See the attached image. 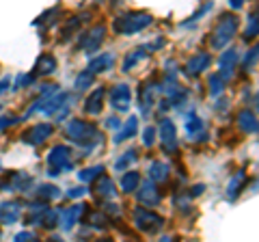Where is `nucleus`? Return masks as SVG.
<instances>
[{"instance_id": "obj_1", "label": "nucleus", "mask_w": 259, "mask_h": 242, "mask_svg": "<svg viewBox=\"0 0 259 242\" xmlns=\"http://www.w3.org/2000/svg\"><path fill=\"white\" fill-rule=\"evenodd\" d=\"M65 136H67L71 143H76L80 149H84L82 156L93 154V151L100 149L102 143H104V136L95 128V124L84 121V119H71L67 124V128H65Z\"/></svg>"}, {"instance_id": "obj_2", "label": "nucleus", "mask_w": 259, "mask_h": 242, "mask_svg": "<svg viewBox=\"0 0 259 242\" xmlns=\"http://www.w3.org/2000/svg\"><path fill=\"white\" fill-rule=\"evenodd\" d=\"M238 26H240L238 15L223 13L221 18H218V22L214 24L212 35H209V48H212V50H225V48L233 42V37H236Z\"/></svg>"}, {"instance_id": "obj_3", "label": "nucleus", "mask_w": 259, "mask_h": 242, "mask_svg": "<svg viewBox=\"0 0 259 242\" xmlns=\"http://www.w3.org/2000/svg\"><path fill=\"white\" fill-rule=\"evenodd\" d=\"M153 24V15L149 11H127L121 13L112 22V28H115L117 35H136L145 30L147 26Z\"/></svg>"}, {"instance_id": "obj_4", "label": "nucleus", "mask_w": 259, "mask_h": 242, "mask_svg": "<svg viewBox=\"0 0 259 242\" xmlns=\"http://www.w3.org/2000/svg\"><path fill=\"white\" fill-rule=\"evenodd\" d=\"M74 151H71L67 145H54L50 149V154H48V175H61V173H67L74 169Z\"/></svg>"}, {"instance_id": "obj_5", "label": "nucleus", "mask_w": 259, "mask_h": 242, "mask_svg": "<svg viewBox=\"0 0 259 242\" xmlns=\"http://www.w3.org/2000/svg\"><path fill=\"white\" fill-rule=\"evenodd\" d=\"M132 221H134V227L141 233H147V236H153V233H158L164 227V219L153 212L151 208H145V206L132 210Z\"/></svg>"}, {"instance_id": "obj_6", "label": "nucleus", "mask_w": 259, "mask_h": 242, "mask_svg": "<svg viewBox=\"0 0 259 242\" xmlns=\"http://www.w3.org/2000/svg\"><path fill=\"white\" fill-rule=\"evenodd\" d=\"M160 143H162V151L168 156H175L177 149H180V139H177V128L168 117H164L160 121Z\"/></svg>"}, {"instance_id": "obj_7", "label": "nucleus", "mask_w": 259, "mask_h": 242, "mask_svg": "<svg viewBox=\"0 0 259 242\" xmlns=\"http://www.w3.org/2000/svg\"><path fill=\"white\" fill-rule=\"evenodd\" d=\"M108 100H110L108 104L117 112H127L130 106H132V89H130V85H125V83H119L110 89Z\"/></svg>"}, {"instance_id": "obj_8", "label": "nucleus", "mask_w": 259, "mask_h": 242, "mask_svg": "<svg viewBox=\"0 0 259 242\" xmlns=\"http://www.w3.org/2000/svg\"><path fill=\"white\" fill-rule=\"evenodd\" d=\"M238 52L236 50H223L221 56H218V69L216 74L221 76V80L225 85H229L233 76H236V67H238Z\"/></svg>"}, {"instance_id": "obj_9", "label": "nucleus", "mask_w": 259, "mask_h": 242, "mask_svg": "<svg viewBox=\"0 0 259 242\" xmlns=\"http://www.w3.org/2000/svg\"><path fill=\"white\" fill-rule=\"evenodd\" d=\"M104 39H106V26L104 24H97V26H93L91 30H87V33H82V37H80V50L91 54L95 50H100V46L104 44Z\"/></svg>"}, {"instance_id": "obj_10", "label": "nucleus", "mask_w": 259, "mask_h": 242, "mask_svg": "<svg viewBox=\"0 0 259 242\" xmlns=\"http://www.w3.org/2000/svg\"><path fill=\"white\" fill-rule=\"evenodd\" d=\"M134 192H136V197H139V204L145 206V208H156V206H160V201H162L160 188H158V184L153 180L141 182L139 188H136Z\"/></svg>"}, {"instance_id": "obj_11", "label": "nucleus", "mask_w": 259, "mask_h": 242, "mask_svg": "<svg viewBox=\"0 0 259 242\" xmlns=\"http://www.w3.org/2000/svg\"><path fill=\"white\" fill-rule=\"evenodd\" d=\"M52 132H54L52 124H35V126H30L28 130L22 132V141L26 145H30V147H39V145H44L48 139H50Z\"/></svg>"}, {"instance_id": "obj_12", "label": "nucleus", "mask_w": 259, "mask_h": 242, "mask_svg": "<svg viewBox=\"0 0 259 242\" xmlns=\"http://www.w3.org/2000/svg\"><path fill=\"white\" fill-rule=\"evenodd\" d=\"M212 65V54L209 52H197V54H192L188 61H186V65H184V71H186V76H199V74H203V71Z\"/></svg>"}, {"instance_id": "obj_13", "label": "nucleus", "mask_w": 259, "mask_h": 242, "mask_svg": "<svg viewBox=\"0 0 259 242\" xmlns=\"http://www.w3.org/2000/svg\"><path fill=\"white\" fill-rule=\"evenodd\" d=\"M84 210H87V204H76V206H71L67 210H63V212H61V221H59L63 231H71V229H74L76 223L82 219Z\"/></svg>"}, {"instance_id": "obj_14", "label": "nucleus", "mask_w": 259, "mask_h": 242, "mask_svg": "<svg viewBox=\"0 0 259 242\" xmlns=\"http://www.w3.org/2000/svg\"><path fill=\"white\" fill-rule=\"evenodd\" d=\"M32 177L28 173H22V171H15V173H9L0 182V190H26L30 186Z\"/></svg>"}, {"instance_id": "obj_15", "label": "nucleus", "mask_w": 259, "mask_h": 242, "mask_svg": "<svg viewBox=\"0 0 259 242\" xmlns=\"http://www.w3.org/2000/svg\"><path fill=\"white\" fill-rule=\"evenodd\" d=\"M104 98H106V89H104V87H95V91L89 93V98L84 102V112L89 117H97L102 112Z\"/></svg>"}, {"instance_id": "obj_16", "label": "nucleus", "mask_w": 259, "mask_h": 242, "mask_svg": "<svg viewBox=\"0 0 259 242\" xmlns=\"http://www.w3.org/2000/svg\"><path fill=\"white\" fill-rule=\"evenodd\" d=\"M20 216H22V204L20 201H3V204H0V223L3 225L18 223Z\"/></svg>"}, {"instance_id": "obj_17", "label": "nucleus", "mask_w": 259, "mask_h": 242, "mask_svg": "<svg viewBox=\"0 0 259 242\" xmlns=\"http://www.w3.org/2000/svg\"><path fill=\"white\" fill-rule=\"evenodd\" d=\"M93 195L97 199H115V184H112V180L108 175H100L93 180Z\"/></svg>"}, {"instance_id": "obj_18", "label": "nucleus", "mask_w": 259, "mask_h": 242, "mask_svg": "<svg viewBox=\"0 0 259 242\" xmlns=\"http://www.w3.org/2000/svg\"><path fill=\"white\" fill-rule=\"evenodd\" d=\"M238 126L244 134H259V119H257L255 112L248 110V108L238 112Z\"/></svg>"}, {"instance_id": "obj_19", "label": "nucleus", "mask_w": 259, "mask_h": 242, "mask_svg": "<svg viewBox=\"0 0 259 242\" xmlns=\"http://www.w3.org/2000/svg\"><path fill=\"white\" fill-rule=\"evenodd\" d=\"M246 184H248V175H246V171H238V173L229 180V184H227V190H225L227 199H229V201L238 199V197H240V192L246 188Z\"/></svg>"}, {"instance_id": "obj_20", "label": "nucleus", "mask_w": 259, "mask_h": 242, "mask_svg": "<svg viewBox=\"0 0 259 242\" xmlns=\"http://www.w3.org/2000/svg\"><path fill=\"white\" fill-rule=\"evenodd\" d=\"M205 126H203V119H201L197 112H188L184 119V132L188 134V139H199V134H203Z\"/></svg>"}, {"instance_id": "obj_21", "label": "nucleus", "mask_w": 259, "mask_h": 242, "mask_svg": "<svg viewBox=\"0 0 259 242\" xmlns=\"http://www.w3.org/2000/svg\"><path fill=\"white\" fill-rule=\"evenodd\" d=\"M46 201H32V204L26 208V216H24V221H26V225H41L44 221V214H46Z\"/></svg>"}, {"instance_id": "obj_22", "label": "nucleus", "mask_w": 259, "mask_h": 242, "mask_svg": "<svg viewBox=\"0 0 259 242\" xmlns=\"http://www.w3.org/2000/svg\"><path fill=\"white\" fill-rule=\"evenodd\" d=\"M112 65H115V56L112 54H108V52H104V54H97L95 59L89 63V71H91V74H102V71H108Z\"/></svg>"}, {"instance_id": "obj_23", "label": "nucleus", "mask_w": 259, "mask_h": 242, "mask_svg": "<svg viewBox=\"0 0 259 242\" xmlns=\"http://www.w3.org/2000/svg\"><path fill=\"white\" fill-rule=\"evenodd\" d=\"M84 223L89 225V227H93V229H106L108 225H110V219L106 214L102 212V210H84Z\"/></svg>"}, {"instance_id": "obj_24", "label": "nucleus", "mask_w": 259, "mask_h": 242, "mask_svg": "<svg viewBox=\"0 0 259 242\" xmlns=\"http://www.w3.org/2000/svg\"><path fill=\"white\" fill-rule=\"evenodd\" d=\"M136 130H139V117H130L125 124L117 130V134H115V139H112V143L119 145V143H123V141H127V139H132V136L136 134Z\"/></svg>"}, {"instance_id": "obj_25", "label": "nucleus", "mask_w": 259, "mask_h": 242, "mask_svg": "<svg viewBox=\"0 0 259 242\" xmlns=\"http://www.w3.org/2000/svg\"><path fill=\"white\" fill-rule=\"evenodd\" d=\"M158 89H160V87L153 85V83H143V87H141V110L145 112V115H147V112L151 110Z\"/></svg>"}, {"instance_id": "obj_26", "label": "nucleus", "mask_w": 259, "mask_h": 242, "mask_svg": "<svg viewBox=\"0 0 259 242\" xmlns=\"http://www.w3.org/2000/svg\"><path fill=\"white\" fill-rule=\"evenodd\" d=\"M168 171H171V167L164 160H153L149 165V180H153L156 184H164L168 180Z\"/></svg>"}, {"instance_id": "obj_27", "label": "nucleus", "mask_w": 259, "mask_h": 242, "mask_svg": "<svg viewBox=\"0 0 259 242\" xmlns=\"http://www.w3.org/2000/svg\"><path fill=\"white\" fill-rule=\"evenodd\" d=\"M56 71V59L52 54H41L35 63V76H50Z\"/></svg>"}, {"instance_id": "obj_28", "label": "nucleus", "mask_w": 259, "mask_h": 242, "mask_svg": "<svg viewBox=\"0 0 259 242\" xmlns=\"http://www.w3.org/2000/svg\"><path fill=\"white\" fill-rule=\"evenodd\" d=\"M147 56V48H134V50H130V54H125V59H123V65H121V69L123 71H130V69H134L139 63Z\"/></svg>"}, {"instance_id": "obj_29", "label": "nucleus", "mask_w": 259, "mask_h": 242, "mask_svg": "<svg viewBox=\"0 0 259 242\" xmlns=\"http://www.w3.org/2000/svg\"><path fill=\"white\" fill-rule=\"evenodd\" d=\"M84 18H87V15H80V18H78V15H74V18H69L67 22H65V26H63V30H61V33H63V35H61V42H67L69 37H74L78 30H80V26H82Z\"/></svg>"}, {"instance_id": "obj_30", "label": "nucleus", "mask_w": 259, "mask_h": 242, "mask_svg": "<svg viewBox=\"0 0 259 242\" xmlns=\"http://www.w3.org/2000/svg\"><path fill=\"white\" fill-rule=\"evenodd\" d=\"M139 184H141V173L139 171H127L121 175V190L123 192H134L136 188H139Z\"/></svg>"}, {"instance_id": "obj_31", "label": "nucleus", "mask_w": 259, "mask_h": 242, "mask_svg": "<svg viewBox=\"0 0 259 242\" xmlns=\"http://www.w3.org/2000/svg\"><path fill=\"white\" fill-rule=\"evenodd\" d=\"M259 37V7L248 15V24H246V30H244V39L250 42V39Z\"/></svg>"}, {"instance_id": "obj_32", "label": "nucleus", "mask_w": 259, "mask_h": 242, "mask_svg": "<svg viewBox=\"0 0 259 242\" xmlns=\"http://www.w3.org/2000/svg\"><path fill=\"white\" fill-rule=\"evenodd\" d=\"M136 160H139V151L136 149H130V151H125L123 156H121L117 163H115V171H127L130 167H132Z\"/></svg>"}, {"instance_id": "obj_33", "label": "nucleus", "mask_w": 259, "mask_h": 242, "mask_svg": "<svg viewBox=\"0 0 259 242\" xmlns=\"http://www.w3.org/2000/svg\"><path fill=\"white\" fill-rule=\"evenodd\" d=\"M93 83H95V74H91L89 69H84V71H80V74L76 76L74 89H76V91H87V89L91 87Z\"/></svg>"}, {"instance_id": "obj_34", "label": "nucleus", "mask_w": 259, "mask_h": 242, "mask_svg": "<svg viewBox=\"0 0 259 242\" xmlns=\"http://www.w3.org/2000/svg\"><path fill=\"white\" fill-rule=\"evenodd\" d=\"M37 195H39V199H44V201H54V199L61 197V190L56 188L54 184H41V186L37 188Z\"/></svg>"}, {"instance_id": "obj_35", "label": "nucleus", "mask_w": 259, "mask_h": 242, "mask_svg": "<svg viewBox=\"0 0 259 242\" xmlns=\"http://www.w3.org/2000/svg\"><path fill=\"white\" fill-rule=\"evenodd\" d=\"M59 221H61V210H52V208H48V210H46V214H44L41 227H46V229H54L56 225H59Z\"/></svg>"}, {"instance_id": "obj_36", "label": "nucleus", "mask_w": 259, "mask_h": 242, "mask_svg": "<svg viewBox=\"0 0 259 242\" xmlns=\"http://www.w3.org/2000/svg\"><path fill=\"white\" fill-rule=\"evenodd\" d=\"M104 173V167L102 165H97V167H89V169H84V171H78V180L80 182H93L95 177H100Z\"/></svg>"}, {"instance_id": "obj_37", "label": "nucleus", "mask_w": 259, "mask_h": 242, "mask_svg": "<svg viewBox=\"0 0 259 242\" xmlns=\"http://www.w3.org/2000/svg\"><path fill=\"white\" fill-rule=\"evenodd\" d=\"M257 61H259V44L253 46V48H250V50L246 52V56L242 59V67L248 71V69H253V67L257 65Z\"/></svg>"}, {"instance_id": "obj_38", "label": "nucleus", "mask_w": 259, "mask_h": 242, "mask_svg": "<svg viewBox=\"0 0 259 242\" xmlns=\"http://www.w3.org/2000/svg\"><path fill=\"white\" fill-rule=\"evenodd\" d=\"M207 85H209V95H212V98H216V95H221L223 91H225V83L221 80V76L218 74H212L209 76V80H207Z\"/></svg>"}, {"instance_id": "obj_39", "label": "nucleus", "mask_w": 259, "mask_h": 242, "mask_svg": "<svg viewBox=\"0 0 259 242\" xmlns=\"http://www.w3.org/2000/svg\"><path fill=\"white\" fill-rule=\"evenodd\" d=\"M212 7H214V3H205L203 7H201V9L199 11H194V15H192V18H188V20H184L182 24H184V26H190V24H194V22H197V20H201V18H205V13H209V11H212Z\"/></svg>"}, {"instance_id": "obj_40", "label": "nucleus", "mask_w": 259, "mask_h": 242, "mask_svg": "<svg viewBox=\"0 0 259 242\" xmlns=\"http://www.w3.org/2000/svg\"><path fill=\"white\" fill-rule=\"evenodd\" d=\"M56 13H61L59 7H52V9H48L46 13H41V18L35 20V26H39V24H52L56 20Z\"/></svg>"}, {"instance_id": "obj_41", "label": "nucleus", "mask_w": 259, "mask_h": 242, "mask_svg": "<svg viewBox=\"0 0 259 242\" xmlns=\"http://www.w3.org/2000/svg\"><path fill=\"white\" fill-rule=\"evenodd\" d=\"M153 141H156V128L147 126V128L143 130V145H145V147H151Z\"/></svg>"}, {"instance_id": "obj_42", "label": "nucleus", "mask_w": 259, "mask_h": 242, "mask_svg": "<svg viewBox=\"0 0 259 242\" xmlns=\"http://www.w3.org/2000/svg\"><path fill=\"white\" fill-rule=\"evenodd\" d=\"M82 195H87V188L84 186H76V188L67 190V197H71V199H78V197H82Z\"/></svg>"}, {"instance_id": "obj_43", "label": "nucleus", "mask_w": 259, "mask_h": 242, "mask_svg": "<svg viewBox=\"0 0 259 242\" xmlns=\"http://www.w3.org/2000/svg\"><path fill=\"white\" fill-rule=\"evenodd\" d=\"M26 240H37V236L32 231H20L18 236H15V242H26Z\"/></svg>"}, {"instance_id": "obj_44", "label": "nucleus", "mask_w": 259, "mask_h": 242, "mask_svg": "<svg viewBox=\"0 0 259 242\" xmlns=\"http://www.w3.org/2000/svg\"><path fill=\"white\" fill-rule=\"evenodd\" d=\"M32 78H35V76H32V74H28V76H18V80H15V87H28L30 83H32Z\"/></svg>"}, {"instance_id": "obj_45", "label": "nucleus", "mask_w": 259, "mask_h": 242, "mask_svg": "<svg viewBox=\"0 0 259 242\" xmlns=\"http://www.w3.org/2000/svg\"><path fill=\"white\" fill-rule=\"evenodd\" d=\"M18 117H0V130H5V128H9L13 124H18Z\"/></svg>"}, {"instance_id": "obj_46", "label": "nucleus", "mask_w": 259, "mask_h": 242, "mask_svg": "<svg viewBox=\"0 0 259 242\" xmlns=\"http://www.w3.org/2000/svg\"><path fill=\"white\" fill-rule=\"evenodd\" d=\"M106 128H110V130H119V128H121L119 117H108L106 119Z\"/></svg>"}, {"instance_id": "obj_47", "label": "nucleus", "mask_w": 259, "mask_h": 242, "mask_svg": "<svg viewBox=\"0 0 259 242\" xmlns=\"http://www.w3.org/2000/svg\"><path fill=\"white\" fill-rule=\"evenodd\" d=\"M203 192H205V184H197V186H192L190 197H199V195H203Z\"/></svg>"}, {"instance_id": "obj_48", "label": "nucleus", "mask_w": 259, "mask_h": 242, "mask_svg": "<svg viewBox=\"0 0 259 242\" xmlns=\"http://www.w3.org/2000/svg\"><path fill=\"white\" fill-rule=\"evenodd\" d=\"M9 87H11V78H3V80H0V95H3Z\"/></svg>"}, {"instance_id": "obj_49", "label": "nucleus", "mask_w": 259, "mask_h": 242, "mask_svg": "<svg viewBox=\"0 0 259 242\" xmlns=\"http://www.w3.org/2000/svg\"><path fill=\"white\" fill-rule=\"evenodd\" d=\"M229 5H231V9H242V5H244V0H229Z\"/></svg>"}, {"instance_id": "obj_50", "label": "nucleus", "mask_w": 259, "mask_h": 242, "mask_svg": "<svg viewBox=\"0 0 259 242\" xmlns=\"http://www.w3.org/2000/svg\"><path fill=\"white\" fill-rule=\"evenodd\" d=\"M253 106H255V110L259 112V91L255 93V98H253Z\"/></svg>"}]
</instances>
